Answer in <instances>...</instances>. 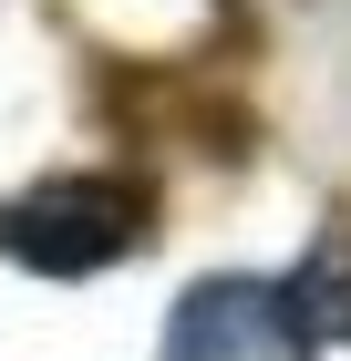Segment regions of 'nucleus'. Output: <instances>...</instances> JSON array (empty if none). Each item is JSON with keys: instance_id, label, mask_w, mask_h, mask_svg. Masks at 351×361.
Returning <instances> with one entry per match:
<instances>
[{"instance_id": "nucleus-1", "label": "nucleus", "mask_w": 351, "mask_h": 361, "mask_svg": "<svg viewBox=\"0 0 351 361\" xmlns=\"http://www.w3.org/2000/svg\"><path fill=\"white\" fill-rule=\"evenodd\" d=\"M155 227V196L135 176H42V186L0 196V248L42 279H93Z\"/></svg>"}, {"instance_id": "nucleus-2", "label": "nucleus", "mask_w": 351, "mask_h": 361, "mask_svg": "<svg viewBox=\"0 0 351 361\" xmlns=\"http://www.w3.org/2000/svg\"><path fill=\"white\" fill-rule=\"evenodd\" d=\"M165 361H310V331L279 279H196L165 320Z\"/></svg>"}, {"instance_id": "nucleus-3", "label": "nucleus", "mask_w": 351, "mask_h": 361, "mask_svg": "<svg viewBox=\"0 0 351 361\" xmlns=\"http://www.w3.org/2000/svg\"><path fill=\"white\" fill-rule=\"evenodd\" d=\"M279 289H290V310H299L310 341H351V248L341 238H321V248L299 258V279H279Z\"/></svg>"}]
</instances>
